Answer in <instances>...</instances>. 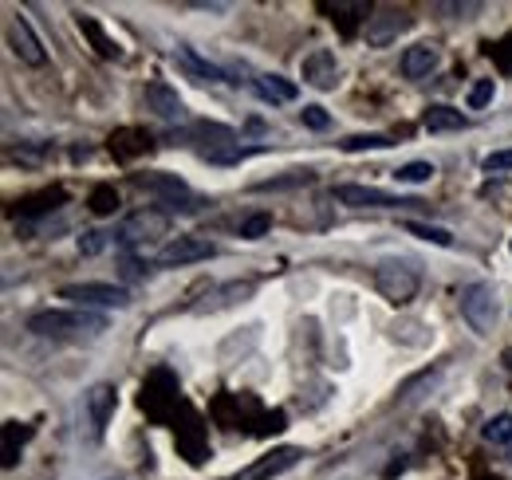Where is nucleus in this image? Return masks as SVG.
<instances>
[{"label":"nucleus","mask_w":512,"mask_h":480,"mask_svg":"<svg viewBox=\"0 0 512 480\" xmlns=\"http://www.w3.org/2000/svg\"><path fill=\"white\" fill-rule=\"evenodd\" d=\"M28 331L40 339H75V335H103L107 331V315L99 311H83V307H48L28 315Z\"/></svg>","instance_id":"1"},{"label":"nucleus","mask_w":512,"mask_h":480,"mask_svg":"<svg viewBox=\"0 0 512 480\" xmlns=\"http://www.w3.org/2000/svg\"><path fill=\"white\" fill-rule=\"evenodd\" d=\"M457 307H461L465 323H469L477 335H493V327H497V319H501V296H497L493 284H485V280L465 284V288L457 292Z\"/></svg>","instance_id":"2"},{"label":"nucleus","mask_w":512,"mask_h":480,"mask_svg":"<svg viewBox=\"0 0 512 480\" xmlns=\"http://www.w3.org/2000/svg\"><path fill=\"white\" fill-rule=\"evenodd\" d=\"M375 288H379V296L386 303L406 307V303L418 296V288H422V272L410 260H383L375 268Z\"/></svg>","instance_id":"3"},{"label":"nucleus","mask_w":512,"mask_h":480,"mask_svg":"<svg viewBox=\"0 0 512 480\" xmlns=\"http://www.w3.org/2000/svg\"><path fill=\"white\" fill-rule=\"evenodd\" d=\"M170 233V213L166 209H154V205H146V209H138V213H130L127 221L111 233L115 237V248H138V244H150V240L166 237Z\"/></svg>","instance_id":"4"},{"label":"nucleus","mask_w":512,"mask_h":480,"mask_svg":"<svg viewBox=\"0 0 512 480\" xmlns=\"http://www.w3.org/2000/svg\"><path fill=\"white\" fill-rule=\"evenodd\" d=\"M134 185L158 193V205H166V213H178V209L193 213V209H201V201L190 193V185L182 178H174V174H134Z\"/></svg>","instance_id":"5"},{"label":"nucleus","mask_w":512,"mask_h":480,"mask_svg":"<svg viewBox=\"0 0 512 480\" xmlns=\"http://www.w3.org/2000/svg\"><path fill=\"white\" fill-rule=\"evenodd\" d=\"M60 300H67L71 307H83V311H91V307H130V292L123 284H95V280H87V284H64Z\"/></svg>","instance_id":"6"},{"label":"nucleus","mask_w":512,"mask_h":480,"mask_svg":"<svg viewBox=\"0 0 512 480\" xmlns=\"http://www.w3.org/2000/svg\"><path fill=\"white\" fill-rule=\"evenodd\" d=\"M331 197H335L339 205H351V209H402V205H418V201H406V197H398V193H386L379 185H355V181L335 185Z\"/></svg>","instance_id":"7"},{"label":"nucleus","mask_w":512,"mask_h":480,"mask_svg":"<svg viewBox=\"0 0 512 480\" xmlns=\"http://www.w3.org/2000/svg\"><path fill=\"white\" fill-rule=\"evenodd\" d=\"M217 256V244L205 237H174L158 256H154V268H186L197 260H213Z\"/></svg>","instance_id":"8"},{"label":"nucleus","mask_w":512,"mask_h":480,"mask_svg":"<svg viewBox=\"0 0 512 480\" xmlns=\"http://www.w3.org/2000/svg\"><path fill=\"white\" fill-rule=\"evenodd\" d=\"M115 406H119V390L111 382H95L87 394H83V410H87V425H91V437L103 441L107 425L115 418Z\"/></svg>","instance_id":"9"},{"label":"nucleus","mask_w":512,"mask_h":480,"mask_svg":"<svg viewBox=\"0 0 512 480\" xmlns=\"http://www.w3.org/2000/svg\"><path fill=\"white\" fill-rule=\"evenodd\" d=\"M414 28V16L406 12V8H383V12H375L371 20H367V44L371 48H390L398 36H406Z\"/></svg>","instance_id":"10"},{"label":"nucleus","mask_w":512,"mask_h":480,"mask_svg":"<svg viewBox=\"0 0 512 480\" xmlns=\"http://www.w3.org/2000/svg\"><path fill=\"white\" fill-rule=\"evenodd\" d=\"M300 461H304V449H300V445H280V449L256 457L253 465L241 469L233 480H272V477H280V473H288V469H296Z\"/></svg>","instance_id":"11"},{"label":"nucleus","mask_w":512,"mask_h":480,"mask_svg":"<svg viewBox=\"0 0 512 480\" xmlns=\"http://www.w3.org/2000/svg\"><path fill=\"white\" fill-rule=\"evenodd\" d=\"M300 75H304V83L316 87V91H335V87H339V75H343V63H339V56H335L331 48H316V52L304 56Z\"/></svg>","instance_id":"12"},{"label":"nucleus","mask_w":512,"mask_h":480,"mask_svg":"<svg viewBox=\"0 0 512 480\" xmlns=\"http://www.w3.org/2000/svg\"><path fill=\"white\" fill-rule=\"evenodd\" d=\"M8 48L16 52V60L28 63V67H44L48 63V52H44L40 36L32 32V24L24 16H12L8 20Z\"/></svg>","instance_id":"13"},{"label":"nucleus","mask_w":512,"mask_h":480,"mask_svg":"<svg viewBox=\"0 0 512 480\" xmlns=\"http://www.w3.org/2000/svg\"><path fill=\"white\" fill-rule=\"evenodd\" d=\"M253 292H256V280H229V284H221V288L205 292V300L193 303V311H197V315H213V311H225V307L245 303Z\"/></svg>","instance_id":"14"},{"label":"nucleus","mask_w":512,"mask_h":480,"mask_svg":"<svg viewBox=\"0 0 512 480\" xmlns=\"http://www.w3.org/2000/svg\"><path fill=\"white\" fill-rule=\"evenodd\" d=\"M142 99H146V111H154L158 119H166V122L186 119V103H182V95H178L170 83H162V79H158V83H150Z\"/></svg>","instance_id":"15"},{"label":"nucleus","mask_w":512,"mask_h":480,"mask_svg":"<svg viewBox=\"0 0 512 480\" xmlns=\"http://www.w3.org/2000/svg\"><path fill=\"white\" fill-rule=\"evenodd\" d=\"M174 60L182 63L186 71H190L197 83H233L229 79V71L221 67V63H213V60H205L197 48H190V44H178V52H174Z\"/></svg>","instance_id":"16"},{"label":"nucleus","mask_w":512,"mask_h":480,"mask_svg":"<svg viewBox=\"0 0 512 480\" xmlns=\"http://www.w3.org/2000/svg\"><path fill=\"white\" fill-rule=\"evenodd\" d=\"M438 63H442V52H438V44H414V48H406L402 52V75L406 79H426V75H434L438 71Z\"/></svg>","instance_id":"17"},{"label":"nucleus","mask_w":512,"mask_h":480,"mask_svg":"<svg viewBox=\"0 0 512 480\" xmlns=\"http://www.w3.org/2000/svg\"><path fill=\"white\" fill-rule=\"evenodd\" d=\"M256 95L264 99V103H296V95H300V87L292 83V79H284V75H256L253 79Z\"/></svg>","instance_id":"18"},{"label":"nucleus","mask_w":512,"mask_h":480,"mask_svg":"<svg viewBox=\"0 0 512 480\" xmlns=\"http://www.w3.org/2000/svg\"><path fill=\"white\" fill-rule=\"evenodd\" d=\"M64 201H67V189L64 185H52V189H40V193H32V197H24V201H16V205H20V217H48V213H56Z\"/></svg>","instance_id":"19"},{"label":"nucleus","mask_w":512,"mask_h":480,"mask_svg":"<svg viewBox=\"0 0 512 480\" xmlns=\"http://www.w3.org/2000/svg\"><path fill=\"white\" fill-rule=\"evenodd\" d=\"M28 437H32V425H24V421H4V469H16V461H20L24 445H28Z\"/></svg>","instance_id":"20"},{"label":"nucleus","mask_w":512,"mask_h":480,"mask_svg":"<svg viewBox=\"0 0 512 480\" xmlns=\"http://www.w3.org/2000/svg\"><path fill=\"white\" fill-rule=\"evenodd\" d=\"M422 126H426L430 134H453V130H465L469 119H465L461 111H453V107H430Z\"/></svg>","instance_id":"21"},{"label":"nucleus","mask_w":512,"mask_h":480,"mask_svg":"<svg viewBox=\"0 0 512 480\" xmlns=\"http://www.w3.org/2000/svg\"><path fill=\"white\" fill-rule=\"evenodd\" d=\"M79 32L91 36V44L99 48V56H107V60H119V56H123V48L103 32V24H99L95 16H79Z\"/></svg>","instance_id":"22"},{"label":"nucleus","mask_w":512,"mask_h":480,"mask_svg":"<svg viewBox=\"0 0 512 480\" xmlns=\"http://www.w3.org/2000/svg\"><path fill=\"white\" fill-rule=\"evenodd\" d=\"M402 229H406L410 237L438 244V248H449V244H453V233H449V229H438V225H426V221H402Z\"/></svg>","instance_id":"23"},{"label":"nucleus","mask_w":512,"mask_h":480,"mask_svg":"<svg viewBox=\"0 0 512 480\" xmlns=\"http://www.w3.org/2000/svg\"><path fill=\"white\" fill-rule=\"evenodd\" d=\"M386 146H394L390 134H351V138L339 142V150H347V154H359V150H386Z\"/></svg>","instance_id":"24"},{"label":"nucleus","mask_w":512,"mask_h":480,"mask_svg":"<svg viewBox=\"0 0 512 480\" xmlns=\"http://www.w3.org/2000/svg\"><path fill=\"white\" fill-rule=\"evenodd\" d=\"M312 178H316L312 170H288L284 178H264V181H256L253 189H256V193H268V189H296V185H308Z\"/></svg>","instance_id":"25"},{"label":"nucleus","mask_w":512,"mask_h":480,"mask_svg":"<svg viewBox=\"0 0 512 480\" xmlns=\"http://www.w3.org/2000/svg\"><path fill=\"white\" fill-rule=\"evenodd\" d=\"M434 174H438V170H434L430 162H406V166L394 170V181H398V185H422V181H430Z\"/></svg>","instance_id":"26"},{"label":"nucleus","mask_w":512,"mask_h":480,"mask_svg":"<svg viewBox=\"0 0 512 480\" xmlns=\"http://www.w3.org/2000/svg\"><path fill=\"white\" fill-rule=\"evenodd\" d=\"M481 437L485 441H493V445H512V414H497V418L485 421V429H481Z\"/></svg>","instance_id":"27"},{"label":"nucleus","mask_w":512,"mask_h":480,"mask_svg":"<svg viewBox=\"0 0 512 480\" xmlns=\"http://www.w3.org/2000/svg\"><path fill=\"white\" fill-rule=\"evenodd\" d=\"M91 213H99V217H111L115 209H119V193H115V185H99L95 193H91Z\"/></svg>","instance_id":"28"},{"label":"nucleus","mask_w":512,"mask_h":480,"mask_svg":"<svg viewBox=\"0 0 512 480\" xmlns=\"http://www.w3.org/2000/svg\"><path fill=\"white\" fill-rule=\"evenodd\" d=\"M493 95H497V83H493V79H477V83L469 87V99H465V103H469V111H485V107L493 103Z\"/></svg>","instance_id":"29"},{"label":"nucleus","mask_w":512,"mask_h":480,"mask_svg":"<svg viewBox=\"0 0 512 480\" xmlns=\"http://www.w3.org/2000/svg\"><path fill=\"white\" fill-rule=\"evenodd\" d=\"M115 244L111 233H103V229H91V233H83L79 237V256H99V252H107Z\"/></svg>","instance_id":"30"},{"label":"nucleus","mask_w":512,"mask_h":480,"mask_svg":"<svg viewBox=\"0 0 512 480\" xmlns=\"http://www.w3.org/2000/svg\"><path fill=\"white\" fill-rule=\"evenodd\" d=\"M481 8L485 4H477V0H446V4H438V12L449 16V20H473Z\"/></svg>","instance_id":"31"},{"label":"nucleus","mask_w":512,"mask_h":480,"mask_svg":"<svg viewBox=\"0 0 512 480\" xmlns=\"http://www.w3.org/2000/svg\"><path fill=\"white\" fill-rule=\"evenodd\" d=\"M268 229H272V213H253V217H245V221H241V229H237V233H241L245 240H260Z\"/></svg>","instance_id":"32"},{"label":"nucleus","mask_w":512,"mask_h":480,"mask_svg":"<svg viewBox=\"0 0 512 480\" xmlns=\"http://www.w3.org/2000/svg\"><path fill=\"white\" fill-rule=\"evenodd\" d=\"M505 170H512V150H497L485 158V174H505Z\"/></svg>","instance_id":"33"},{"label":"nucleus","mask_w":512,"mask_h":480,"mask_svg":"<svg viewBox=\"0 0 512 480\" xmlns=\"http://www.w3.org/2000/svg\"><path fill=\"white\" fill-rule=\"evenodd\" d=\"M300 119H304V126H312V130H327V126H331V119H327L323 107H304Z\"/></svg>","instance_id":"34"},{"label":"nucleus","mask_w":512,"mask_h":480,"mask_svg":"<svg viewBox=\"0 0 512 480\" xmlns=\"http://www.w3.org/2000/svg\"><path fill=\"white\" fill-rule=\"evenodd\" d=\"M497 48H505V52H512V36H505V40H501V44H497ZM505 71H512V60L505 63Z\"/></svg>","instance_id":"35"},{"label":"nucleus","mask_w":512,"mask_h":480,"mask_svg":"<svg viewBox=\"0 0 512 480\" xmlns=\"http://www.w3.org/2000/svg\"><path fill=\"white\" fill-rule=\"evenodd\" d=\"M509 461H512V445H509Z\"/></svg>","instance_id":"36"}]
</instances>
